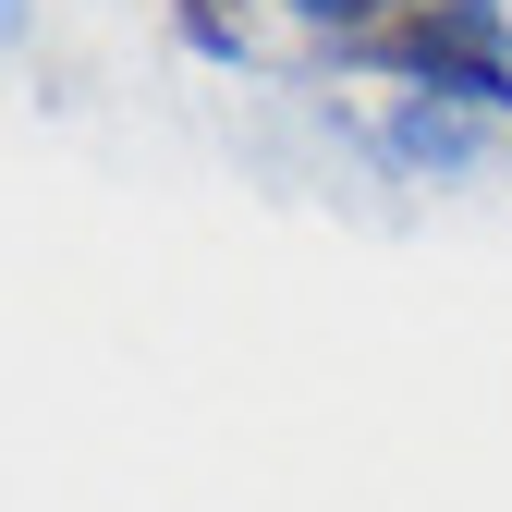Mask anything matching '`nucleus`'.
Segmentation results:
<instances>
[{
    "label": "nucleus",
    "instance_id": "nucleus-1",
    "mask_svg": "<svg viewBox=\"0 0 512 512\" xmlns=\"http://www.w3.org/2000/svg\"><path fill=\"white\" fill-rule=\"evenodd\" d=\"M354 61L427 86V98H464V110H500L512 98V25H500V0H415V13L366 25Z\"/></svg>",
    "mask_w": 512,
    "mask_h": 512
},
{
    "label": "nucleus",
    "instance_id": "nucleus-2",
    "mask_svg": "<svg viewBox=\"0 0 512 512\" xmlns=\"http://www.w3.org/2000/svg\"><path fill=\"white\" fill-rule=\"evenodd\" d=\"M171 13H183V37H196L208 61H232V49H244V25H232V0H171Z\"/></svg>",
    "mask_w": 512,
    "mask_h": 512
},
{
    "label": "nucleus",
    "instance_id": "nucleus-3",
    "mask_svg": "<svg viewBox=\"0 0 512 512\" xmlns=\"http://www.w3.org/2000/svg\"><path fill=\"white\" fill-rule=\"evenodd\" d=\"M293 13H317V25H342V37H366V25H391V13H415V0H293Z\"/></svg>",
    "mask_w": 512,
    "mask_h": 512
}]
</instances>
